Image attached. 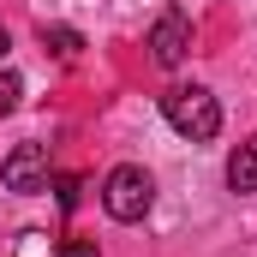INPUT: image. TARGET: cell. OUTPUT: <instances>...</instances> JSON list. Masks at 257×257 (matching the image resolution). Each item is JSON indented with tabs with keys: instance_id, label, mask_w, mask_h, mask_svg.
Returning a JSON list of instances; mask_svg holds the SVG:
<instances>
[{
	"instance_id": "obj_4",
	"label": "cell",
	"mask_w": 257,
	"mask_h": 257,
	"mask_svg": "<svg viewBox=\"0 0 257 257\" xmlns=\"http://www.w3.org/2000/svg\"><path fill=\"white\" fill-rule=\"evenodd\" d=\"M186 54H192V18H186L180 6H168V12L156 18V30H150V60L174 72Z\"/></svg>"
},
{
	"instance_id": "obj_10",
	"label": "cell",
	"mask_w": 257,
	"mask_h": 257,
	"mask_svg": "<svg viewBox=\"0 0 257 257\" xmlns=\"http://www.w3.org/2000/svg\"><path fill=\"white\" fill-rule=\"evenodd\" d=\"M6 48H12V36H6V24H0V60H6Z\"/></svg>"
},
{
	"instance_id": "obj_3",
	"label": "cell",
	"mask_w": 257,
	"mask_h": 257,
	"mask_svg": "<svg viewBox=\"0 0 257 257\" xmlns=\"http://www.w3.org/2000/svg\"><path fill=\"white\" fill-rule=\"evenodd\" d=\"M48 180H54L48 144H12V150H6V162H0V186H6V192L30 197V192H48Z\"/></svg>"
},
{
	"instance_id": "obj_2",
	"label": "cell",
	"mask_w": 257,
	"mask_h": 257,
	"mask_svg": "<svg viewBox=\"0 0 257 257\" xmlns=\"http://www.w3.org/2000/svg\"><path fill=\"white\" fill-rule=\"evenodd\" d=\"M150 203H156V180H150L138 162H120V168L102 180V209H108L114 221H144Z\"/></svg>"
},
{
	"instance_id": "obj_8",
	"label": "cell",
	"mask_w": 257,
	"mask_h": 257,
	"mask_svg": "<svg viewBox=\"0 0 257 257\" xmlns=\"http://www.w3.org/2000/svg\"><path fill=\"white\" fill-rule=\"evenodd\" d=\"M48 186H54V197H60V209H78V192H84V186H78L72 174H54Z\"/></svg>"
},
{
	"instance_id": "obj_6",
	"label": "cell",
	"mask_w": 257,
	"mask_h": 257,
	"mask_svg": "<svg viewBox=\"0 0 257 257\" xmlns=\"http://www.w3.org/2000/svg\"><path fill=\"white\" fill-rule=\"evenodd\" d=\"M42 48H48V54H60V60H78L84 36H78V30H66V24H42Z\"/></svg>"
},
{
	"instance_id": "obj_5",
	"label": "cell",
	"mask_w": 257,
	"mask_h": 257,
	"mask_svg": "<svg viewBox=\"0 0 257 257\" xmlns=\"http://www.w3.org/2000/svg\"><path fill=\"white\" fill-rule=\"evenodd\" d=\"M227 186L245 197V192H257V138H245L233 156H227Z\"/></svg>"
},
{
	"instance_id": "obj_9",
	"label": "cell",
	"mask_w": 257,
	"mask_h": 257,
	"mask_svg": "<svg viewBox=\"0 0 257 257\" xmlns=\"http://www.w3.org/2000/svg\"><path fill=\"white\" fill-rule=\"evenodd\" d=\"M54 251H60V257H96V239H60Z\"/></svg>"
},
{
	"instance_id": "obj_1",
	"label": "cell",
	"mask_w": 257,
	"mask_h": 257,
	"mask_svg": "<svg viewBox=\"0 0 257 257\" xmlns=\"http://www.w3.org/2000/svg\"><path fill=\"white\" fill-rule=\"evenodd\" d=\"M162 120L180 132V138H192V144H209V138L221 132V102H215L203 84H174V90L162 96Z\"/></svg>"
},
{
	"instance_id": "obj_7",
	"label": "cell",
	"mask_w": 257,
	"mask_h": 257,
	"mask_svg": "<svg viewBox=\"0 0 257 257\" xmlns=\"http://www.w3.org/2000/svg\"><path fill=\"white\" fill-rule=\"evenodd\" d=\"M18 102H24V78H18V72H0V120H6Z\"/></svg>"
}]
</instances>
